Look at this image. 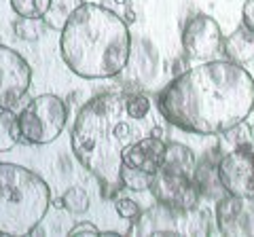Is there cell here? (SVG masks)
<instances>
[{
	"label": "cell",
	"instance_id": "cell-1",
	"mask_svg": "<svg viewBox=\"0 0 254 237\" xmlns=\"http://www.w3.org/2000/svg\"><path fill=\"white\" fill-rule=\"evenodd\" d=\"M157 110L187 133H227L254 110V78L231 59H208L174 76L159 91Z\"/></svg>",
	"mask_w": 254,
	"mask_h": 237
},
{
	"label": "cell",
	"instance_id": "cell-2",
	"mask_svg": "<svg viewBox=\"0 0 254 237\" xmlns=\"http://www.w3.org/2000/svg\"><path fill=\"white\" fill-rule=\"evenodd\" d=\"M153 127L150 100L144 93H102L78 110L70 144L78 163L98 180L104 199L117 197L123 188V151L150 136Z\"/></svg>",
	"mask_w": 254,
	"mask_h": 237
},
{
	"label": "cell",
	"instance_id": "cell-3",
	"mask_svg": "<svg viewBox=\"0 0 254 237\" xmlns=\"http://www.w3.org/2000/svg\"><path fill=\"white\" fill-rule=\"evenodd\" d=\"M60 53L70 72L81 78L119 76L131 58L127 21L106 6L85 2L62 30Z\"/></svg>",
	"mask_w": 254,
	"mask_h": 237
},
{
	"label": "cell",
	"instance_id": "cell-4",
	"mask_svg": "<svg viewBox=\"0 0 254 237\" xmlns=\"http://www.w3.org/2000/svg\"><path fill=\"white\" fill-rule=\"evenodd\" d=\"M49 205V184L36 172L0 163V235H30L43 223Z\"/></svg>",
	"mask_w": 254,
	"mask_h": 237
},
{
	"label": "cell",
	"instance_id": "cell-5",
	"mask_svg": "<svg viewBox=\"0 0 254 237\" xmlns=\"http://www.w3.org/2000/svg\"><path fill=\"white\" fill-rule=\"evenodd\" d=\"M19 117L21 138L30 144H51L60 138L68 121V106L60 96L43 93L32 98Z\"/></svg>",
	"mask_w": 254,
	"mask_h": 237
},
{
	"label": "cell",
	"instance_id": "cell-6",
	"mask_svg": "<svg viewBox=\"0 0 254 237\" xmlns=\"http://www.w3.org/2000/svg\"><path fill=\"white\" fill-rule=\"evenodd\" d=\"M131 235H208L210 223L208 212L195 210H172L157 203L155 208L142 212L140 218L129 227Z\"/></svg>",
	"mask_w": 254,
	"mask_h": 237
},
{
	"label": "cell",
	"instance_id": "cell-7",
	"mask_svg": "<svg viewBox=\"0 0 254 237\" xmlns=\"http://www.w3.org/2000/svg\"><path fill=\"white\" fill-rule=\"evenodd\" d=\"M150 193L155 201L168 205L172 210H195L201 199V184L193 176H182V174H172L159 170L150 182Z\"/></svg>",
	"mask_w": 254,
	"mask_h": 237
},
{
	"label": "cell",
	"instance_id": "cell-8",
	"mask_svg": "<svg viewBox=\"0 0 254 237\" xmlns=\"http://www.w3.org/2000/svg\"><path fill=\"white\" fill-rule=\"evenodd\" d=\"M222 41H225L222 30L212 15L197 13L187 21L185 30H182V49L190 59H212L220 51Z\"/></svg>",
	"mask_w": 254,
	"mask_h": 237
},
{
	"label": "cell",
	"instance_id": "cell-9",
	"mask_svg": "<svg viewBox=\"0 0 254 237\" xmlns=\"http://www.w3.org/2000/svg\"><path fill=\"white\" fill-rule=\"evenodd\" d=\"M32 70L23 55L0 45V108H13L26 96Z\"/></svg>",
	"mask_w": 254,
	"mask_h": 237
},
{
	"label": "cell",
	"instance_id": "cell-10",
	"mask_svg": "<svg viewBox=\"0 0 254 237\" xmlns=\"http://www.w3.org/2000/svg\"><path fill=\"white\" fill-rule=\"evenodd\" d=\"M216 176L227 195H254V159L250 144L235 146L216 165Z\"/></svg>",
	"mask_w": 254,
	"mask_h": 237
},
{
	"label": "cell",
	"instance_id": "cell-11",
	"mask_svg": "<svg viewBox=\"0 0 254 237\" xmlns=\"http://www.w3.org/2000/svg\"><path fill=\"white\" fill-rule=\"evenodd\" d=\"M216 227L222 235L254 237V195H227L216 203Z\"/></svg>",
	"mask_w": 254,
	"mask_h": 237
},
{
	"label": "cell",
	"instance_id": "cell-12",
	"mask_svg": "<svg viewBox=\"0 0 254 237\" xmlns=\"http://www.w3.org/2000/svg\"><path fill=\"white\" fill-rule=\"evenodd\" d=\"M165 148H168V142H163V138L144 136L125 148L121 155V161L127 168H133V170H140V172H146V174H153L155 176V174L161 170Z\"/></svg>",
	"mask_w": 254,
	"mask_h": 237
},
{
	"label": "cell",
	"instance_id": "cell-13",
	"mask_svg": "<svg viewBox=\"0 0 254 237\" xmlns=\"http://www.w3.org/2000/svg\"><path fill=\"white\" fill-rule=\"evenodd\" d=\"M222 51H225V58L235 61V64H248L254 59V30H250L248 26H242L235 30V32L229 34L225 41H222Z\"/></svg>",
	"mask_w": 254,
	"mask_h": 237
},
{
	"label": "cell",
	"instance_id": "cell-14",
	"mask_svg": "<svg viewBox=\"0 0 254 237\" xmlns=\"http://www.w3.org/2000/svg\"><path fill=\"white\" fill-rule=\"evenodd\" d=\"M163 172H172V174H182V176H193L197 178V159L193 151L185 144H178V142H168V148H165V157L161 163Z\"/></svg>",
	"mask_w": 254,
	"mask_h": 237
},
{
	"label": "cell",
	"instance_id": "cell-15",
	"mask_svg": "<svg viewBox=\"0 0 254 237\" xmlns=\"http://www.w3.org/2000/svg\"><path fill=\"white\" fill-rule=\"evenodd\" d=\"M21 140L19 117L13 113V108H0V153L11 151Z\"/></svg>",
	"mask_w": 254,
	"mask_h": 237
},
{
	"label": "cell",
	"instance_id": "cell-16",
	"mask_svg": "<svg viewBox=\"0 0 254 237\" xmlns=\"http://www.w3.org/2000/svg\"><path fill=\"white\" fill-rule=\"evenodd\" d=\"M85 2L87 0H51V6H49V11H47V15L43 17V21L47 23L49 30H58V32H62L64 26H66V21L70 19V15Z\"/></svg>",
	"mask_w": 254,
	"mask_h": 237
},
{
	"label": "cell",
	"instance_id": "cell-17",
	"mask_svg": "<svg viewBox=\"0 0 254 237\" xmlns=\"http://www.w3.org/2000/svg\"><path fill=\"white\" fill-rule=\"evenodd\" d=\"M9 4L19 17L43 19L51 6V0H9Z\"/></svg>",
	"mask_w": 254,
	"mask_h": 237
},
{
	"label": "cell",
	"instance_id": "cell-18",
	"mask_svg": "<svg viewBox=\"0 0 254 237\" xmlns=\"http://www.w3.org/2000/svg\"><path fill=\"white\" fill-rule=\"evenodd\" d=\"M153 178H155L153 174L127 168V165H123V168H121V184H123V188H127V191L144 193V191H148V188H150Z\"/></svg>",
	"mask_w": 254,
	"mask_h": 237
},
{
	"label": "cell",
	"instance_id": "cell-19",
	"mask_svg": "<svg viewBox=\"0 0 254 237\" xmlns=\"http://www.w3.org/2000/svg\"><path fill=\"white\" fill-rule=\"evenodd\" d=\"M62 205L72 214H85L91 205V199L85 188L81 186H70L66 193L62 195Z\"/></svg>",
	"mask_w": 254,
	"mask_h": 237
},
{
	"label": "cell",
	"instance_id": "cell-20",
	"mask_svg": "<svg viewBox=\"0 0 254 237\" xmlns=\"http://www.w3.org/2000/svg\"><path fill=\"white\" fill-rule=\"evenodd\" d=\"M47 28V23L43 19H28V17H19L13 23V30L21 41H38L43 34V30Z\"/></svg>",
	"mask_w": 254,
	"mask_h": 237
},
{
	"label": "cell",
	"instance_id": "cell-21",
	"mask_svg": "<svg viewBox=\"0 0 254 237\" xmlns=\"http://www.w3.org/2000/svg\"><path fill=\"white\" fill-rule=\"evenodd\" d=\"M115 210H117L119 216L129 220V223H136V220L140 218V214H142V208L136 201L129 199V197H119V195L115 197Z\"/></svg>",
	"mask_w": 254,
	"mask_h": 237
},
{
	"label": "cell",
	"instance_id": "cell-22",
	"mask_svg": "<svg viewBox=\"0 0 254 237\" xmlns=\"http://www.w3.org/2000/svg\"><path fill=\"white\" fill-rule=\"evenodd\" d=\"M68 235H102V231L93 223H78L70 229Z\"/></svg>",
	"mask_w": 254,
	"mask_h": 237
},
{
	"label": "cell",
	"instance_id": "cell-23",
	"mask_svg": "<svg viewBox=\"0 0 254 237\" xmlns=\"http://www.w3.org/2000/svg\"><path fill=\"white\" fill-rule=\"evenodd\" d=\"M242 23L254 30V0H246L242 6Z\"/></svg>",
	"mask_w": 254,
	"mask_h": 237
},
{
	"label": "cell",
	"instance_id": "cell-24",
	"mask_svg": "<svg viewBox=\"0 0 254 237\" xmlns=\"http://www.w3.org/2000/svg\"><path fill=\"white\" fill-rule=\"evenodd\" d=\"M133 19H136V15H133L131 9H127V11H125V21H127V23H131Z\"/></svg>",
	"mask_w": 254,
	"mask_h": 237
},
{
	"label": "cell",
	"instance_id": "cell-25",
	"mask_svg": "<svg viewBox=\"0 0 254 237\" xmlns=\"http://www.w3.org/2000/svg\"><path fill=\"white\" fill-rule=\"evenodd\" d=\"M115 2H119V4H127V0H115Z\"/></svg>",
	"mask_w": 254,
	"mask_h": 237
},
{
	"label": "cell",
	"instance_id": "cell-26",
	"mask_svg": "<svg viewBox=\"0 0 254 237\" xmlns=\"http://www.w3.org/2000/svg\"><path fill=\"white\" fill-rule=\"evenodd\" d=\"M252 159H254V151H252Z\"/></svg>",
	"mask_w": 254,
	"mask_h": 237
}]
</instances>
